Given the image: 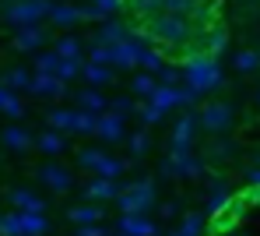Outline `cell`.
Wrapping results in <instances>:
<instances>
[{
	"mask_svg": "<svg viewBox=\"0 0 260 236\" xmlns=\"http://www.w3.org/2000/svg\"><path fill=\"white\" fill-rule=\"evenodd\" d=\"M232 67H236L239 74H246V78L257 74V71H260V53H257V49H239V53L232 56Z\"/></svg>",
	"mask_w": 260,
	"mask_h": 236,
	"instance_id": "21",
	"label": "cell"
},
{
	"mask_svg": "<svg viewBox=\"0 0 260 236\" xmlns=\"http://www.w3.org/2000/svg\"><path fill=\"white\" fill-rule=\"evenodd\" d=\"M257 109H260V92H257Z\"/></svg>",
	"mask_w": 260,
	"mask_h": 236,
	"instance_id": "42",
	"label": "cell"
},
{
	"mask_svg": "<svg viewBox=\"0 0 260 236\" xmlns=\"http://www.w3.org/2000/svg\"><path fill=\"white\" fill-rule=\"evenodd\" d=\"M49 0H7L4 4V21L7 25H36L39 18H46L49 14Z\"/></svg>",
	"mask_w": 260,
	"mask_h": 236,
	"instance_id": "5",
	"label": "cell"
},
{
	"mask_svg": "<svg viewBox=\"0 0 260 236\" xmlns=\"http://www.w3.org/2000/svg\"><path fill=\"white\" fill-rule=\"evenodd\" d=\"M53 53H56L60 60H81V39H78V36H60L56 46H53Z\"/></svg>",
	"mask_w": 260,
	"mask_h": 236,
	"instance_id": "23",
	"label": "cell"
},
{
	"mask_svg": "<svg viewBox=\"0 0 260 236\" xmlns=\"http://www.w3.org/2000/svg\"><path fill=\"white\" fill-rule=\"evenodd\" d=\"M36 148L46 152V155H63V152H67V138H63L60 131L49 127V131H43V134L36 138Z\"/></svg>",
	"mask_w": 260,
	"mask_h": 236,
	"instance_id": "18",
	"label": "cell"
},
{
	"mask_svg": "<svg viewBox=\"0 0 260 236\" xmlns=\"http://www.w3.org/2000/svg\"><path fill=\"white\" fill-rule=\"evenodd\" d=\"M246 184H250V187H260V166L246 169Z\"/></svg>",
	"mask_w": 260,
	"mask_h": 236,
	"instance_id": "39",
	"label": "cell"
},
{
	"mask_svg": "<svg viewBox=\"0 0 260 236\" xmlns=\"http://www.w3.org/2000/svg\"><path fill=\"white\" fill-rule=\"evenodd\" d=\"M78 109H88V113H106V109H109V99L99 92V88H85V92H78Z\"/></svg>",
	"mask_w": 260,
	"mask_h": 236,
	"instance_id": "20",
	"label": "cell"
},
{
	"mask_svg": "<svg viewBox=\"0 0 260 236\" xmlns=\"http://www.w3.org/2000/svg\"><path fill=\"white\" fill-rule=\"evenodd\" d=\"M28 81H32V74H28V67H21V64L7 67V74H4V85H7L11 92H21V88H28Z\"/></svg>",
	"mask_w": 260,
	"mask_h": 236,
	"instance_id": "25",
	"label": "cell"
},
{
	"mask_svg": "<svg viewBox=\"0 0 260 236\" xmlns=\"http://www.w3.org/2000/svg\"><path fill=\"white\" fill-rule=\"evenodd\" d=\"M116 194H120V187H116V180H109V176H95L91 184H85V201H116Z\"/></svg>",
	"mask_w": 260,
	"mask_h": 236,
	"instance_id": "9",
	"label": "cell"
},
{
	"mask_svg": "<svg viewBox=\"0 0 260 236\" xmlns=\"http://www.w3.org/2000/svg\"><path fill=\"white\" fill-rule=\"evenodd\" d=\"M63 85H67V81H60L56 74H32L28 92H36V95H63Z\"/></svg>",
	"mask_w": 260,
	"mask_h": 236,
	"instance_id": "15",
	"label": "cell"
},
{
	"mask_svg": "<svg viewBox=\"0 0 260 236\" xmlns=\"http://www.w3.org/2000/svg\"><path fill=\"white\" fill-rule=\"evenodd\" d=\"M56 28H71V25H78L81 21V7H71V4H56V7H49V14H46Z\"/></svg>",
	"mask_w": 260,
	"mask_h": 236,
	"instance_id": "16",
	"label": "cell"
},
{
	"mask_svg": "<svg viewBox=\"0 0 260 236\" xmlns=\"http://www.w3.org/2000/svg\"><path fill=\"white\" fill-rule=\"evenodd\" d=\"M95 116H99V113H88V109H74V124H71V134H95Z\"/></svg>",
	"mask_w": 260,
	"mask_h": 236,
	"instance_id": "29",
	"label": "cell"
},
{
	"mask_svg": "<svg viewBox=\"0 0 260 236\" xmlns=\"http://www.w3.org/2000/svg\"><path fill=\"white\" fill-rule=\"evenodd\" d=\"M123 169H127V162H123V159L102 155V159H99V166H95V176H109V180H120V176H123Z\"/></svg>",
	"mask_w": 260,
	"mask_h": 236,
	"instance_id": "26",
	"label": "cell"
},
{
	"mask_svg": "<svg viewBox=\"0 0 260 236\" xmlns=\"http://www.w3.org/2000/svg\"><path fill=\"white\" fill-rule=\"evenodd\" d=\"M134 92H137V95H144V99H148V95L155 92V78H151L148 71H141V74H134Z\"/></svg>",
	"mask_w": 260,
	"mask_h": 236,
	"instance_id": "33",
	"label": "cell"
},
{
	"mask_svg": "<svg viewBox=\"0 0 260 236\" xmlns=\"http://www.w3.org/2000/svg\"><path fill=\"white\" fill-rule=\"evenodd\" d=\"M56 67H60V56H56V53L36 56V74H56Z\"/></svg>",
	"mask_w": 260,
	"mask_h": 236,
	"instance_id": "32",
	"label": "cell"
},
{
	"mask_svg": "<svg viewBox=\"0 0 260 236\" xmlns=\"http://www.w3.org/2000/svg\"><path fill=\"white\" fill-rule=\"evenodd\" d=\"M95 134H99L102 141H123V138H127V116H120V113H113V109L99 113V116H95Z\"/></svg>",
	"mask_w": 260,
	"mask_h": 236,
	"instance_id": "7",
	"label": "cell"
},
{
	"mask_svg": "<svg viewBox=\"0 0 260 236\" xmlns=\"http://www.w3.org/2000/svg\"><path fill=\"white\" fill-rule=\"evenodd\" d=\"M257 53H260V43H257Z\"/></svg>",
	"mask_w": 260,
	"mask_h": 236,
	"instance_id": "44",
	"label": "cell"
},
{
	"mask_svg": "<svg viewBox=\"0 0 260 236\" xmlns=\"http://www.w3.org/2000/svg\"><path fill=\"white\" fill-rule=\"evenodd\" d=\"M246 4H260V0H246Z\"/></svg>",
	"mask_w": 260,
	"mask_h": 236,
	"instance_id": "43",
	"label": "cell"
},
{
	"mask_svg": "<svg viewBox=\"0 0 260 236\" xmlns=\"http://www.w3.org/2000/svg\"><path fill=\"white\" fill-rule=\"evenodd\" d=\"M36 180L49 187L53 194H67V190L74 187V173L67 169V166H60V162H43L39 169H36Z\"/></svg>",
	"mask_w": 260,
	"mask_h": 236,
	"instance_id": "6",
	"label": "cell"
},
{
	"mask_svg": "<svg viewBox=\"0 0 260 236\" xmlns=\"http://www.w3.org/2000/svg\"><path fill=\"white\" fill-rule=\"evenodd\" d=\"M193 131H197V113L179 116V120H176V127H173V138H169V148H190Z\"/></svg>",
	"mask_w": 260,
	"mask_h": 236,
	"instance_id": "10",
	"label": "cell"
},
{
	"mask_svg": "<svg viewBox=\"0 0 260 236\" xmlns=\"http://www.w3.org/2000/svg\"><path fill=\"white\" fill-rule=\"evenodd\" d=\"M0 113H7V116H14V120H18V116L25 113V106L18 102V95L11 92L7 85H0Z\"/></svg>",
	"mask_w": 260,
	"mask_h": 236,
	"instance_id": "27",
	"label": "cell"
},
{
	"mask_svg": "<svg viewBox=\"0 0 260 236\" xmlns=\"http://www.w3.org/2000/svg\"><path fill=\"white\" fill-rule=\"evenodd\" d=\"M109 109H113V113H120V116H127V113L134 109V106H130V99H116V102H113Z\"/></svg>",
	"mask_w": 260,
	"mask_h": 236,
	"instance_id": "37",
	"label": "cell"
},
{
	"mask_svg": "<svg viewBox=\"0 0 260 236\" xmlns=\"http://www.w3.org/2000/svg\"><path fill=\"white\" fill-rule=\"evenodd\" d=\"M46 124H49L53 131H60V134H71V124H74V109H53V113L46 116Z\"/></svg>",
	"mask_w": 260,
	"mask_h": 236,
	"instance_id": "28",
	"label": "cell"
},
{
	"mask_svg": "<svg viewBox=\"0 0 260 236\" xmlns=\"http://www.w3.org/2000/svg\"><path fill=\"white\" fill-rule=\"evenodd\" d=\"M232 120H236V109H232V102H221V99L204 102L197 113V127H204L208 134H229Z\"/></svg>",
	"mask_w": 260,
	"mask_h": 236,
	"instance_id": "4",
	"label": "cell"
},
{
	"mask_svg": "<svg viewBox=\"0 0 260 236\" xmlns=\"http://www.w3.org/2000/svg\"><path fill=\"white\" fill-rule=\"evenodd\" d=\"M215 141H208L204 148V155L208 159H218V162H225V159H232L236 155V141H229V138H221V134H211Z\"/></svg>",
	"mask_w": 260,
	"mask_h": 236,
	"instance_id": "22",
	"label": "cell"
},
{
	"mask_svg": "<svg viewBox=\"0 0 260 236\" xmlns=\"http://www.w3.org/2000/svg\"><path fill=\"white\" fill-rule=\"evenodd\" d=\"M95 7H99L102 14H109L113 7H123V0H95Z\"/></svg>",
	"mask_w": 260,
	"mask_h": 236,
	"instance_id": "38",
	"label": "cell"
},
{
	"mask_svg": "<svg viewBox=\"0 0 260 236\" xmlns=\"http://www.w3.org/2000/svg\"><path fill=\"white\" fill-rule=\"evenodd\" d=\"M74 236H109V233H106L99 222H91V226H78V229H74Z\"/></svg>",
	"mask_w": 260,
	"mask_h": 236,
	"instance_id": "36",
	"label": "cell"
},
{
	"mask_svg": "<svg viewBox=\"0 0 260 236\" xmlns=\"http://www.w3.org/2000/svg\"><path fill=\"white\" fill-rule=\"evenodd\" d=\"M43 43H46V32L39 25H21V28L14 32V49H18V53H36Z\"/></svg>",
	"mask_w": 260,
	"mask_h": 236,
	"instance_id": "8",
	"label": "cell"
},
{
	"mask_svg": "<svg viewBox=\"0 0 260 236\" xmlns=\"http://www.w3.org/2000/svg\"><path fill=\"white\" fill-rule=\"evenodd\" d=\"M253 159H257V166H260V148H257V152H253Z\"/></svg>",
	"mask_w": 260,
	"mask_h": 236,
	"instance_id": "40",
	"label": "cell"
},
{
	"mask_svg": "<svg viewBox=\"0 0 260 236\" xmlns=\"http://www.w3.org/2000/svg\"><path fill=\"white\" fill-rule=\"evenodd\" d=\"M0 141H4V148H11V152H28L32 148V134L25 131V127H18V124H11V127H4L0 131Z\"/></svg>",
	"mask_w": 260,
	"mask_h": 236,
	"instance_id": "13",
	"label": "cell"
},
{
	"mask_svg": "<svg viewBox=\"0 0 260 236\" xmlns=\"http://www.w3.org/2000/svg\"><path fill=\"white\" fill-rule=\"evenodd\" d=\"M183 64H186V81H190L193 92L215 88L218 81H221V74H218V60H215V56H208V53H201V49L186 53Z\"/></svg>",
	"mask_w": 260,
	"mask_h": 236,
	"instance_id": "2",
	"label": "cell"
},
{
	"mask_svg": "<svg viewBox=\"0 0 260 236\" xmlns=\"http://www.w3.org/2000/svg\"><path fill=\"white\" fill-rule=\"evenodd\" d=\"M11 204H14L18 212H46V201H43V197H36L32 190H25V187L11 190Z\"/></svg>",
	"mask_w": 260,
	"mask_h": 236,
	"instance_id": "17",
	"label": "cell"
},
{
	"mask_svg": "<svg viewBox=\"0 0 260 236\" xmlns=\"http://www.w3.org/2000/svg\"><path fill=\"white\" fill-rule=\"evenodd\" d=\"M148 148H151V134L141 127L137 134H130V155L134 159H141V155H148Z\"/></svg>",
	"mask_w": 260,
	"mask_h": 236,
	"instance_id": "30",
	"label": "cell"
},
{
	"mask_svg": "<svg viewBox=\"0 0 260 236\" xmlns=\"http://www.w3.org/2000/svg\"><path fill=\"white\" fill-rule=\"evenodd\" d=\"M74 155H78V166H81V169H91V173H95V166H99V159H102L106 152H102V148H78Z\"/></svg>",
	"mask_w": 260,
	"mask_h": 236,
	"instance_id": "31",
	"label": "cell"
},
{
	"mask_svg": "<svg viewBox=\"0 0 260 236\" xmlns=\"http://www.w3.org/2000/svg\"><path fill=\"white\" fill-rule=\"evenodd\" d=\"M67 219H71L74 226H91V222H102V208H99L95 201H85V204L67 208Z\"/></svg>",
	"mask_w": 260,
	"mask_h": 236,
	"instance_id": "14",
	"label": "cell"
},
{
	"mask_svg": "<svg viewBox=\"0 0 260 236\" xmlns=\"http://www.w3.org/2000/svg\"><path fill=\"white\" fill-rule=\"evenodd\" d=\"M116 208L123 215H144L155 208V184L151 180H134L127 190L116 194Z\"/></svg>",
	"mask_w": 260,
	"mask_h": 236,
	"instance_id": "3",
	"label": "cell"
},
{
	"mask_svg": "<svg viewBox=\"0 0 260 236\" xmlns=\"http://www.w3.org/2000/svg\"><path fill=\"white\" fill-rule=\"evenodd\" d=\"M141 32L155 43V46L162 49V53H193L197 49V25H193V18H186V14H169V11H158V14H151V18H144L141 21Z\"/></svg>",
	"mask_w": 260,
	"mask_h": 236,
	"instance_id": "1",
	"label": "cell"
},
{
	"mask_svg": "<svg viewBox=\"0 0 260 236\" xmlns=\"http://www.w3.org/2000/svg\"><path fill=\"white\" fill-rule=\"evenodd\" d=\"M81 78H85L91 88H99V85H109V81H113V71H109V64H95V60H88L85 67H81Z\"/></svg>",
	"mask_w": 260,
	"mask_h": 236,
	"instance_id": "19",
	"label": "cell"
},
{
	"mask_svg": "<svg viewBox=\"0 0 260 236\" xmlns=\"http://www.w3.org/2000/svg\"><path fill=\"white\" fill-rule=\"evenodd\" d=\"M14 215H18L21 236H46L49 233V222H46L43 212H14Z\"/></svg>",
	"mask_w": 260,
	"mask_h": 236,
	"instance_id": "12",
	"label": "cell"
},
{
	"mask_svg": "<svg viewBox=\"0 0 260 236\" xmlns=\"http://www.w3.org/2000/svg\"><path fill=\"white\" fill-rule=\"evenodd\" d=\"M78 74H81V60H60V67H56V78L60 81H71Z\"/></svg>",
	"mask_w": 260,
	"mask_h": 236,
	"instance_id": "34",
	"label": "cell"
},
{
	"mask_svg": "<svg viewBox=\"0 0 260 236\" xmlns=\"http://www.w3.org/2000/svg\"><path fill=\"white\" fill-rule=\"evenodd\" d=\"M123 7H127L137 21H144V18H151V14L162 11V0H123Z\"/></svg>",
	"mask_w": 260,
	"mask_h": 236,
	"instance_id": "24",
	"label": "cell"
},
{
	"mask_svg": "<svg viewBox=\"0 0 260 236\" xmlns=\"http://www.w3.org/2000/svg\"><path fill=\"white\" fill-rule=\"evenodd\" d=\"M218 236H236V233H218Z\"/></svg>",
	"mask_w": 260,
	"mask_h": 236,
	"instance_id": "41",
	"label": "cell"
},
{
	"mask_svg": "<svg viewBox=\"0 0 260 236\" xmlns=\"http://www.w3.org/2000/svg\"><path fill=\"white\" fill-rule=\"evenodd\" d=\"M0 236H21L18 215H14V212H11V215H0Z\"/></svg>",
	"mask_w": 260,
	"mask_h": 236,
	"instance_id": "35",
	"label": "cell"
},
{
	"mask_svg": "<svg viewBox=\"0 0 260 236\" xmlns=\"http://www.w3.org/2000/svg\"><path fill=\"white\" fill-rule=\"evenodd\" d=\"M116 233L120 236H155V222H148L144 215H120Z\"/></svg>",
	"mask_w": 260,
	"mask_h": 236,
	"instance_id": "11",
	"label": "cell"
}]
</instances>
